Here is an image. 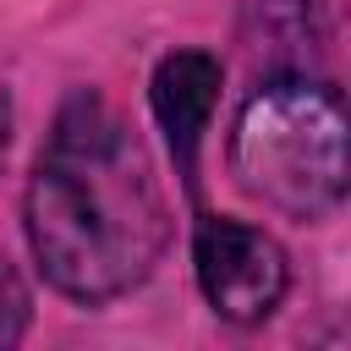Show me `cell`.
Segmentation results:
<instances>
[{
	"mask_svg": "<svg viewBox=\"0 0 351 351\" xmlns=\"http://www.w3.org/2000/svg\"><path fill=\"white\" fill-rule=\"evenodd\" d=\"M27 241L49 285L77 302L132 291L165 247V203L143 143L93 93H77L27 186Z\"/></svg>",
	"mask_w": 351,
	"mask_h": 351,
	"instance_id": "cell-1",
	"label": "cell"
},
{
	"mask_svg": "<svg viewBox=\"0 0 351 351\" xmlns=\"http://www.w3.org/2000/svg\"><path fill=\"white\" fill-rule=\"evenodd\" d=\"M230 165L247 192L285 214H329L346 197V104L307 77L263 82L230 137Z\"/></svg>",
	"mask_w": 351,
	"mask_h": 351,
	"instance_id": "cell-2",
	"label": "cell"
},
{
	"mask_svg": "<svg viewBox=\"0 0 351 351\" xmlns=\"http://www.w3.org/2000/svg\"><path fill=\"white\" fill-rule=\"evenodd\" d=\"M285 252L274 236L241 219H203L197 225V285L230 324H258L285 296Z\"/></svg>",
	"mask_w": 351,
	"mask_h": 351,
	"instance_id": "cell-3",
	"label": "cell"
},
{
	"mask_svg": "<svg viewBox=\"0 0 351 351\" xmlns=\"http://www.w3.org/2000/svg\"><path fill=\"white\" fill-rule=\"evenodd\" d=\"M214 99H219V60L214 55L176 49V55L159 60V71H154V115H159L186 181H192V165H197V137L208 126Z\"/></svg>",
	"mask_w": 351,
	"mask_h": 351,
	"instance_id": "cell-4",
	"label": "cell"
},
{
	"mask_svg": "<svg viewBox=\"0 0 351 351\" xmlns=\"http://www.w3.org/2000/svg\"><path fill=\"white\" fill-rule=\"evenodd\" d=\"M22 329H27V291H22L16 274L0 263V346L22 340Z\"/></svg>",
	"mask_w": 351,
	"mask_h": 351,
	"instance_id": "cell-5",
	"label": "cell"
},
{
	"mask_svg": "<svg viewBox=\"0 0 351 351\" xmlns=\"http://www.w3.org/2000/svg\"><path fill=\"white\" fill-rule=\"evenodd\" d=\"M5 143H11V104L0 93V165H5Z\"/></svg>",
	"mask_w": 351,
	"mask_h": 351,
	"instance_id": "cell-6",
	"label": "cell"
}]
</instances>
